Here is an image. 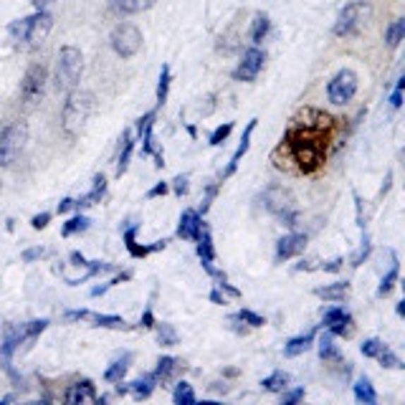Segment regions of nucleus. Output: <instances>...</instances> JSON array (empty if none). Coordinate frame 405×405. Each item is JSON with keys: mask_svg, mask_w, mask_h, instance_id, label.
Wrapping results in <instances>:
<instances>
[{"mask_svg": "<svg viewBox=\"0 0 405 405\" xmlns=\"http://www.w3.org/2000/svg\"><path fill=\"white\" fill-rule=\"evenodd\" d=\"M375 360H380V363H382V368H398V370H400V368H405V365L400 363V357L395 355L393 350H387V347L380 352V355L375 357Z\"/></svg>", "mask_w": 405, "mask_h": 405, "instance_id": "43", "label": "nucleus"}, {"mask_svg": "<svg viewBox=\"0 0 405 405\" xmlns=\"http://www.w3.org/2000/svg\"><path fill=\"white\" fill-rule=\"evenodd\" d=\"M304 248H307V236L304 234L284 236V238L277 241V261L279 264H282V261H289V258L304 253Z\"/></svg>", "mask_w": 405, "mask_h": 405, "instance_id": "13", "label": "nucleus"}, {"mask_svg": "<svg viewBox=\"0 0 405 405\" xmlns=\"http://www.w3.org/2000/svg\"><path fill=\"white\" fill-rule=\"evenodd\" d=\"M137 231H140V226L124 228V243H127V251H129V256H132V258H145V256H150V253H155V251H162V248L167 246L165 238L155 241L152 246H140V243H137Z\"/></svg>", "mask_w": 405, "mask_h": 405, "instance_id": "14", "label": "nucleus"}, {"mask_svg": "<svg viewBox=\"0 0 405 405\" xmlns=\"http://www.w3.org/2000/svg\"><path fill=\"white\" fill-rule=\"evenodd\" d=\"M49 221H51V213H38V215H33L31 226L36 228V231H43V228L49 226Z\"/></svg>", "mask_w": 405, "mask_h": 405, "instance_id": "50", "label": "nucleus"}, {"mask_svg": "<svg viewBox=\"0 0 405 405\" xmlns=\"http://www.w3.org/2000/svg\"><path fill=\"white\" fill-rule=\"evenodd\" d=\"M370 253H373V243H370L368 236H363V246H360V251L352 256V266H355V269H357V266H363L365 261H368Z\"/></svg>", "mask_w": 405, "mask_h": 405, "instance_id": "42", "label": "nucleus"}, {"mask_svg": "<svg viewBox=\"0 0 405 405\" xmlns=\"http://www.w3.org/2000/svg\"><path fill=\"white\" fill-rule=\"evenodd\" d=\"M109 43L117 56L132 59V56H137L142 49V31L135 23H119V25H114V31H111V36H109Z\"/></svg>", "mask_w": 405, "mask_h": 405, "instance_id": "9", "label": "nucleus"}, {"mask_svg": "<svg viewBox=\"0 0 405 405\" xmlns=\"http://www.w3.org/2000/svg\"><path fill=\"white\" fill-rule=\"evenodd\" d=\"M68 258H71V264H74V266H81V269H86V258L81 256L79 251H71V256H68Z\"/></svg>", "mask_w": 405, "mask_h": 405, "instance_id": "58", "label": "nucleus"}, {"mask_svg": "<svg viewBox=\"0 0 405 405\" xmlns=\"http://www.w3.org/2000/svg\"><path fill=\"white\" fill-rule=\"evenodd\" d=\"M218 286H221V291H226V294H231V296H236V299H238L241 296V291L236 286H231V284H226V279H223L221 284H218Z\"/></svg>", "mask_w": 405, "mask_h": 405, "instance_id": "56", "label": "nucleus"}, {"mask_svg": "<svg viewBox=\"0 0 405 405\" xmlns=\"http://www.w3.org/2000/svg\"><path fill=\"white\" fill-rule=\"evenodd\" d=\"M289 373H284V370H277V373H271L269 377H266L264 382H261V387H264L266 393H284L289 385Z\"/></svg>", "mask_w": 405, "mask_h": 405, "instance_id": "29", "label": "nucleus"}, {"mask_svg": "<svg viewBox=\"0 0 405 405\" xmlns=\"http://www.w3.org/2000/svg\"><path fill=\"white\" fill-rule=\"evenodd\" d=\"M180 370V360L178 357H160V363H157V370H155V377H157V382H167L172 377V375Z\"/></svg>", "mask_w": 405, "mask_h": 405, "instance_id": "27", "label": "nucleus"}, {"mask_svg": "<svg viewBox=\"0 0 405 405\" xmlns=\"http://www.w3.org/2000/svg\"><path fill=\"white\" fill-rule=\"evenodd\" d=\"M86 309H74V312H66V320L68 322H79V320H86Z\"/></svg>", "mask_w": 405, "mask_h": 405, "instance_id": "55", "label": "nucleus"}, {"mask_svg": "<svg viewBox=\"0 0 405 405\" xmlns=\"http://www.w3.org/2000/svg\"><path fill=\"white\" fill-rule=\"evenodd\" d=\"M167 191H170V183H157L155 188H150L147 198H160V195H165Z\"/></svg>", "mask_w": 405, "mask_h": 405, "instance_id": "52", "label": "nucleus"}, {"mask_svg": "<svg viewBox=\"0 0 405 405\" xmlns=\"http://www.w3.org/2000/svg\"><path fill=\"white\" fill-rule=\"evenodd\" d=\"M84 71V54L76 46H64L56 59V86L59 89H74Z\"/></svg>", "mask_w": 405, "mask_h": 405, "instance_id": "6", "label": "nucleus"}, {"mask_svg": "<svg viewBox=\"0 0 405 405\" xmlns=\"http://www.w3.org/2000/svg\"><path fill=\"white\" fill-rule=\"evenodd\" d=\"M215 193H218V185H215V183L205 188V195H202V202H200V213H208V208H210V202H213Z\"/></svg>", "mask_w": 405, "mask_h": 405, "instance_id": "46", "label": "nucleus"}, {"mask_svg": "<svg viewBox=\"0 0 405 405\" xmlns=\"http://www.w3.org/2000/svg\"><path fill=\"white\" fill-rule=\"evenodd\" d=\"M266 64V54L261 49H248L243 51V59H241V64L234 68V79L236 81H253L258 76V71L264 68Z\"/></svg>", "mask_w": 405, "mask_h": 405, "instance_id": "12", "label": "nucleus"}, {"mask_svg": "<svg viewBox=\"0 0 405 405\" xmlns=\"http://www.w3.org/2000/svg\"><path fill=\"white\" fill-rule=\"evenodd\" d=\"M405 36V18H395L393 23L385 28V43L387 49H398L400 41H403Z\"/></svg>", "mask_w": 405, "mask_h": 405, "instance_id": "31", "label": "nucleus"}, {"mask_svg": "<svg viewBox=\"0 0 405 405\" xmlns=\"http://www.w3.org/2000/svg\"><path fill=\"white\" fill-rule=\"evenodd\" d=\"M129 363H132V355H124L122 360H114V363L107 368L104 380L107 382H122L124 375H127V370H129Z\"/></svg>", "mask_w": 405, "mask_h": 405, "instance_id": "28", "label": "nucleus"}, {"mask_svg": "<svg viewBox=\"0 0 405 405\" xmlns=\"http://www.w3.org/2000/svg\"><path fill=\"white\" fill-rule=\"evenodd\" d=\"M350 291V282H337V284H330V286H322V289H314V294L320 296V299H327V301H339L347 296Z\"/></svg>", "mask_w": 405, "mask_h": 405, "instance_id": "23", "label": "nucleus"}, {"mask_svg": "<svg viewBox=\"0 0 405 405\" xmlns=\"http://www.w3.org/2000/svg\"><path fill=\"white\" fill-rule=\"evenodd\" d=\"M51 3H54V0H31V6L36 8V11H46Z\"/></svg>", "mask_w": 405, "mask_h": 405, "instance_id": "60", "label": "nucleus"}, {"mask_svg": "<svg viewBox=\"0 0 405 405\" xmlns=\"http://www.w3.org/2000/svg\"><path fill=\"white\" fill-rule=\"evenodd\" d=\"M107 195V178L104 175H97L92 183V191L86 193L84 198H79L76 200V208H92V205H97V202H102V198Z\"/></svg>", "mask_w": 405, "mask_h": 405, "instance_id": "18", "label": "nucleus"}, {"mask_svg": "<svg viewBox=\"0 0 405 405\" xmlns=\"http://www.w3.org/2000/svg\"><path fill=\"white\" fill-rule=\"evenodd\" d=\"M317 347H320V357L325 363H337L339 360V350H337V344H334V334H332V332L322 334Z\"/></svg>", "mask_w": 405, "mask_h": 405, "instance_id": "25", "label": "nucleus"}, {"mask_svg": "<svg viewBox=\"0 0 405 405\" xmlns=\"http://www.w3.org/2000/svg\"><path fill=\"white\" fill-rule=\"evenodd\" d=\"M269 31H271V18L266 16V13H256L253 20H251V31H248L251 41L256 43V46L258 43H264L266 36H269Z\"/></svg>", "mask_w": 405, "mask_h": 405, "instance_id": "21", "label": "nucleus"}, {"mask_svg": "<svg viewBox=\"0 0 405 405\" xmlns=\"http://www.w3.org/2000/svg\"><path fill=\"white\" fill-rule=\"evenodd\" d=\"M202 231V218L198 210H183L178 223V236L183 241H198Z\"/></svg>", "mask_w": 405, "mask_h": 405, "instance_id": "15", "label": "nucleus"}, {"mask_svg": "<svg viewBox=\"0 0 405 405\" xmlns=\"http://www.w3.org/2000/svg\"><path fill=\"white\" fill-rule=\"evenodd\" d=\"M395 312H398L400 317H403V314H405V301H400V304H398V309H395Z\"/></svg>", "mask_w": 405, "mask_h": 405, "instance_id": "62", "label": "nucleus"}, {"mask_svg": "<svg viewBox=\"0 0 405 405\" xmlns=\"http://www.w3.org/2000/svg\"><path fill=\"white\" fill-rule=\"evenodd\" d=\"M355 398L357 403H363V405H375L377 403V395H375V387L373 382H370V377H357L355 382Z\"/></svg>", "mask_w": 405, "mask_h": 405, "instance_id": "24", "label": "nucleus"}, {"mask_svg": "<svg viewBox=\"0 0 405 405\" xmlns=\"http://www.w3.org/2000/svg\"><path fill=\"white\" fill-rule=\"evenodd\" d=\"M226 375H228V377H236V375H238V370H236V368H228Z\"/></svg>", "mask_w": 405, "mask_h": 405, "instance_id": "61", "label": "nucleus"}, {"mask_svg": "<svg viewBox=\"0 0 405 405\" xmlns=\"http://www.w3.org/2000/svg\"><path fill=\"white\" fill-rule=\"evenodd\" d=\"M172 400H175V405H193L195 403V393H193L191 382H178V385H175V393H172Z\"/></svg>", "mask_w": 405, "mask_h": 405, "instance_id": "36", "label": "nucleus"}, {"mask_svg": "<svg viewBox=\"0 0 405 405\" xmlns=\"http://www.w3.org/2000/svg\"><path fill=\"white\" fill-rule=\"evenodd\" d=\"M342 258H332V261H325V264H322V271H330V274H337L339 269H342Z\"/></svg>", "mask_w": 405, "mask_h": 405, "instance_id": "51", "label": "nucleus"}, {"mask_svg": "<svg viewBox=\"0 0 405 405\" xmlns=\"http://www.w3.org/2000/svg\"><path fill=\"white\" fill-rule=\"evenodd\" d=\"M89 218H86V215H74V218H68L66 223H64V228H61V234L66 236H76V234H84L86 228H89Z\"/></svg>", "mask_w": 405, "mask_h": 405, "instance_id": "34", "label": "nucleus"}, {"mask_svg": "<svg viewBox=\"0 0 405 405\" xmlns=\"http://www.w3.org/2000/svg\"><path fill=\"white\" fill-rule=\"evenodd\" d=\"M304 400V387H294V390H289V393L282 395V405H294Z\"/></svg>", "mask_w": 405, "mask_h": 405, "instance_id": "45", "label": "nucleus"}, {"mask_svg": "<svg viewBox=\"0 0 405 405\" xmlns=\"http://www.w3.org/2000/svg\"><path fill=\"white\" fill-rule=\"evenodd\" d=\"M86 320L94 322V327H107V330H127V322L117 314H86Z\"/></svg>", "mask_w": 405, "mask_h": 405, "instance_id": "26", "label": "nucleus"}, {"mask_svg": "<svg viewBox=\"0 0 405 405\" xmlns=\"http://www.w3.org/2000/svg\"><path fill=\"white\" fill-rule=\"evenodd\" d=\"M155 385H157V377H155L152 373H147V375H142V377H137V380L129 382V393L135 395L137 400H145V398L152 395Z\"/></svg>", "mask_w": 405, "mask_h": 405, "instance_id": "20", "label": "nucleus"}, {"mask_svg": "<svg viewBox=\"0 0 405 405\" xmlns=\"http://www.w3.org/2000/svg\"><path fill=\"white\" fill-rule=\"evenodd\" d=\"M234 132V122H226V124H221L218 129H213L210 132V137H208V142L213 145V147H218V145H223V142L228 140V135Z\"/></svg>", "mask_w": 405, "mask_h": 405, "instance_id": "39", "label": "nucleus"}, {"mask_svg": "<svg viewBox=\"0 0 405 405\" xmlns=\"http://www.w3.org/2000/svg\"><path fill=\"white\" fill-rule=\"evenodd\" d=\"M49 325H51L49 320H31L23 322V325H6L0 330V368L6 370L13 380H18V375L13 370V355L20 350V344L31 347L33 339Z\"/></svg>", "mask_w": 405, "mask_h": 405, "instance_id": "2", "label": "nucleus"}, {"mask_svg": "<svg viewBox=\"0 0 405 405\" xmlns=\"http://www.w3.org/2000/svg\"><path fill=\"white\" fill-rule=\"evenodd\" d=\"M157 327V342L162 344V347H175V344L180 342L178 332H175V327L167 325V322H162V325H155Z\"/></svg>", "mask_w": 405, "mask_h": 405, "instance_id": "33", "label": "nucleus"}, {"mask_svg": "<svg viewBox=\"0 0 405 405\" xmlns=\"http://www.w3.org/2000/svg\"><path fill=\"white\" fill-rule=\"evenodd\" d=\"M385 350V344L380 342V339H365L363 342V347H360V352H363L365 357H377L380 355V352Z\"/></svg>", "mask_w": 405, "mask_h": 405, "instance_id": "44", "label": "nucleus"}, {"mask_svg": "<svg viewBox=\"0 0 405 405\" xmlns=\"http://www.w3.org/2000/svg\"><path fill=\"white\" fill-rule=\"evenodd\" d=\"M332 124H334V119L320 109H301L291 119V127L284 135L282 147L289 152L299 172L312 175L325 165Z\"/></svg>", "mask_w": 405, "mask_h": 405, "instance_id": "1", "label": "nucleus"}, {"mask_svg": "<svg viewBox=\"0 0 405 405\" xmlns=\"http://www.w3.org/2000/svg\"><path fill=\"white\" fill-rule=\"evenodd\" d=\"M46 256V248H41V246H38V248H28V251H23V264H33V261H38V258H43Z\"/></svg>", "mask_w": 405, "mask_h": 405, "instance_id": "48", "label": "nucleus"}, {"mask_svg": "<svg viewBox=\"0 0 405 405\" xmlns=\"http://www.w3.org/2000/svg\"><path fill=\"white\" fill-rule=\"evenodd\" d=\"M261 205H264L271 215L282 218L286 226H296L294 195H291L286 188H279V185H271V188H266L264 195H261Z\"/></svg>", "mask_w": 405, "mask_h": 405, "instance_id": "8", "label": "nucleus"}, {"mask_svg": "<svg viewBox=\"0 0 405 405\" xmlns=\"http://www.w3.org/2000/svg\"><path fill=\"white\" fill-rule=\"evenodd\" d=\"M172 193L178 198H183L188 193V175H178V178L172 180Z\"/></svg>", "mask_w": 405, "mask_h": 405, "instance_id": "47", "label": "nucleus"}, {"mask_svg": "<svg viewBox=\"0 0 405 405\" xmlns=\"http://www.w3.org/2000/svg\"><path fill=\"white\" fill-rule=\"evenodd\" d=\"M54 18L51 13L46 11H36L33 16H25V18H16L8 25V36L16 43H38L49 36Z\"/></svg>", "mask_w": 405, "mask_h": 405, "instance_id": "4", "label": "nucleus"}, {"mask_svg": "<svg viewBox=\"0 0 405 405\" xmlns=\"http://www.w3.org/2000/svg\"><path fill=\"white\" fill-rule=\"evenodd\" d=\"M97 398V393H94V382L92 380H81V382H76V385H71L64 393V400L66 403H71V405H79V403H84V400H94Z\"/></svg>", "mask_w": 405, "mask_h": 405, "instance_id": "17", "label": "nucleus"}, {"mask_svg": "<svg viewBox=\"0 0 405 405\" xmlns=\"http://www.w3.org/2000/svg\"><path fill=\"white\" fill-rule=\"evenodd\" d=\"M170 81H172V74H170V66L162 64L160 68V81H157V107H162L167 102V92H170Z\"/></svg>", "mask_w": 405, "mask_h": 405, "instance_id": "35", "label": "nucleus"}, {"mask_svg": "<svg viewBox=\"0 0 405 405\" xmlns=\"http://www.w3.org/2000/svg\"><path fill=\"white\" fill-rule=\"evenodd\" d=\"M330 332L332 334H337V337H350L352 332H355V325H352V317L347 314L344 320L334 322V325H330Z\"/></svg>", "mask_w": 405, "mask_h": 405, "instance_id": "41", "label": "nucleus"}, {"mask_svg": "<svg viewBox=\"0 0 405 405\" xmlns=\"http://www.w3.org/2000/svg\"><path fill=\"white\" fill-rule=\"evenodd\" d=\"M74 208H76V200H74V198H64V200L59 202V215L68 213V210H74Z\"/></svg>", "mask_w": 405, "mask_h": 405, "instance_id": "53", "label": "nucleus"}, {"mask_svg": "<svg viewBox=\"0 0 405 405\" xmlns=\"http://www.w3.org/2000/svg\"><path fill=\"white\" fill-rule=\"evenodd\" d=\"M357 86H360V79L352 68H339L337 74L332 76L330 84H327V99L332 104H347L352 102L357 94Z\"/></svg>", "mask_w": 405, "mask_h": 405, "instance_id": "10", "label": "nucleus"}, {"mask_svg": "<svg viewBox=\"0 0 405 405\" xmlns=\"http://www.w3.org/2000/svg\"><path fill=\"white\" fill-rule=\"evenodd\" d=\"M256 122H258V119H251V122L246 124V132H243V137H241V145L236 147L234 157H231V162H228L226 172H223V178H231V175L236 172V167L241 165V157H243V155L248 152V147H251V135H253V129H256Z\"/></svg>", "mask_w": 405, "mask_h": 405, "instance_id": "16", "label": "nucleus"}, {"mask_svg": "<svg viewBox=\"0 0 405 405\" xmlns=\"http://www.w3.org/2000/svg\"><path fill=\"white\" fill-rule=\"evenodd\" d=\"M114 269L111 264H104V261H86V274L81 279H68V284L71 286H76V284L86 282V279H92V277H99V274H109V271Z\"/></svg>", "mask_w": 405, "mask_h": 405, "instance_id": "32", "label": "nucleus"}, {"mask_svg": "<svg viewBox=\"0 0 405 405\" xmlns=\"http://www.w3.org/2000/svg\"><path fill=\"white\" fill-rule=\"evenodd\" d=\"M395 282H398V261L393 258V266H390V271H387L385 277H382L380 286H377V296H387L390 291H393Z\"/></svg>", "mask_w": 405, "mask_h": 405, "instance_id": "37", "label": "nucleus"}, {"mask_svg": "<svg viewBox=\"0 0 405 405\" xmlns=\"http://www.w3.org/2000/svg\"><path fill=\"white\" fill-rule=\"evenodd\" d=\"M49 81V68L46 64L36 61L28 66V71L23 74V81H20V99L23 102H36L38 97H43V86Z\"/></svg>", "mask_w": 405, "mask_h": 405, "instance_id": "11", "label": "nucleus"}, {"mask_svg": "<svg viewBox=\"0 0 405 405\" xmlns=\"http://www.w3.org/2000/svg\"><path fill=\"white\" fill-rule=\"evenodd\" d=\"M390 104H393L395 109H398V107L403 104V89H395L393 97H390Z\"/></svg>", "mask_w": 405, "mask_h": 405, "instance_id": "59", "label": "nucleus"}, {"mask_svg": "<svg viewBox=\"0 0 405 405\" xmlns=\"http://www.w3.org/2000/svg\"><path fill=\"white\" fill-rule=\"evenodd\" d=\"M370 16H373V6H370L368 0H352V3H347V6L339 11L337 20L332 25V33L339 38L355 36L370 20Z\"/></svg>", "mask_w": 405, "mask_h": 405, "instance_id": "5", "label": "nucleus"}, {"mask_svg": "<svg viewBox=\"0 0 405 405\" xmlns=\"http://www.w3.org/2000/svg\"><path fill=\"white\" fill-rule=\"evenodd\" d=\"M132 150H135V140H132V132H124L122 135V155H119V162H117V175L122 178L124 172L129 167V160H132Z\"/></svg>", "mask_w": 405, "mask_h": 405, "instance_id": "30", "label": "nucleus"}, {"mask_svg": "<svg viewBox=\"0 0 405 405\" xmlns=\"http://www.w3.org/2000/svg\"><path fill=\"white\" fill-rule=\"evenodd\" d=\"M347 309L344 307H327V309H322V325H334V322H339V320H344L347 317Z\"/></svg>", "mask_w": 405, "mask_h": 405, "instance_id": "38", "label": "nucleus"}, {"mask_svg": "<svg viewBox=\"0 0 405 405\" xmlns=\"http://www.w3.org/2000/svg\"><path fill=\"white\" fill-rule=\"evenodd\" d=\"M150 3L152 0H109L111 11L119 13V16H135V13L145 11Z\"/></svg>", "mask_w": 405, "mask_h": 405, "instance_id": "22", "label": "nucleus"}, {"mask_svg": "<svg viewBox=\"0 0 405 405\" xmlns=\"http://www.w3.org/2000/svg\"><path fill=\"white\" fill-rule=\"evenodd\" d=\"M208 299L213 301V304H218V307H223V304H226V296H223L221 291H218V289H213V291H210Z\"/></svg>", "mask_w": 405, "mask_h": 405, "instance_id": "57", "label": "nucleus"}, {"mask_svg": "<svg viewBox=\"0 0 405 405\" xmlns=\"http://www.w3.org/2000/svg\"><path fill=\"white\" fill-rule=\"evenodd\" d=\"M140 325H142V327H147V330H150V327H155V325H157V322H155V314H152V309H145V314H142Z\"/></svg>", "mask_w": 405, "mask_h": 405, "instance_id": "54", "label": "nucleus"}, {"mask_svg": "<svg viewBox=\"0 0 405 405\" xmlns=\"http://www.w3.org/2000/svg\"><path fill=\"white\" fill-rule=\"evenodd\" d=\"M155 114H157V111H147V114H145V117H140L137 119V135L142 137V132H145V129L150 127V124H155Z\"/></svg>", "mask_w": 405, "mask_h": 405, "instance_id": "49", "label": "nucleus"}, {"mask_svg": "<svg viewBox=\"0 0 405 405\" xmlns=\"http://www.w3.org/2000/svg\"><path fill=\"white\" fill-rule=\"evenodd\" d=\"M312 342H314V330H309V332H304V334H299V337L289 339V342L284 344V355H286V357L304 355V352L312 347Z\"/></svg>", "mask_w": 405, "mask_h": 405, "instance_id": "19", "label": "nucleus"}, {"mask_svg": "<svg viewBox=\"0 0 405 405\" xmlns=\"http://www.w3.org/2000/svg\"><path fill=\"white\" fill-rule=\"evenodd\" d=\"M234 317L238 322H243V325H248V327H264L266 325L264 317H261V314H256V312H251V309H241V312L234 314Z\"/></svg>", "mask_w": 405, "mask_h": 405, "instance_id": "40", "label": "nucleus"}, {"mask_svg": "<svg viewBox=\"0 0 405 405\" xmlns=\"http://www.w3.org/2000/svg\"><path fill=\"white\" fill-rule=\"evenodd\" d=\"M25 142H28V124L20 119L0 129V167L16 162V157L23 152Z\"/></svg>", "mask_w": 405, "mask_h": 405, "instance_id": "7", "label": "nucleus"}, {"mask_svg": "<svg viewBox=\"0 0 405 405\" xmlns=\"http://www.w3.org/2000/svg\"><path fill=\"white\" fill-rule=\"evenodd\" d=\"M94 111V94L92 92H71L64 102V111H61V122H64V129H66V135H79L81 127L89 122Z\"/></svg>", "mask_w": 405, "mask_h": 405, "instance_id": "3", "label": "nucleus"}]
</instances>
